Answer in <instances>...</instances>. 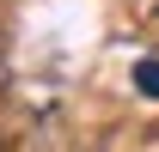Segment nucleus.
I'll return each instance as SVG.
<instances>
[{
	"mask_svg": "<svg viewBox=\"0 0 159 152\" xmlns=\"http://www.w3.org/2000/svg\"><path fill=\"white\" fill-rule=\"evenodd\" d=\"M135 91L141 97H159V61H135Z\"/></svg>",
	"mask_w": 159,
	"mask_h": 152,
	"instance_id": "1",
	"label": "nucleus"
}]
</instances>
